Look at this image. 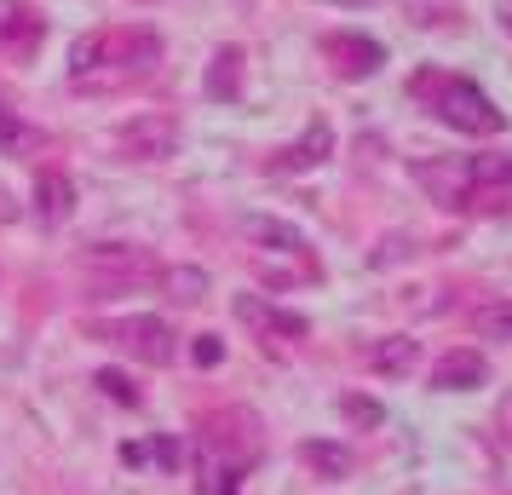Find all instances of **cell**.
I'll use <instances>...</instances> for the list:
<instances>
[{
  "label": "cell",
  "instance_id": "1",
  "mask_svg": "<svg viewBox=\"0 0 512 495\" xmlns=\"http://www.w3.org/2000/svg\"><path fill=\"white\" fill-rule=\"evenodd\" d=\"M420 98H432V110H438L455 133H472V139H495V133H507V116L495 110V98L478 93L472 81H455V75H415L409 81Z\"/></svg>",
  "mask_w": 512,
  "mask_h": 495
},
{
  "label": "cell",
  "instance_id": "2",
  "mask_svg": "<svg viewBox=\"0 0 512 495\" xmlns=\"http://www.w3.org/2000/svg\"><path fill=\"white\" fill-rule=\"evenodd\" d=\"M81 271L93 277L98 300H110V294L144 283V277H156L150 254H144V248H127V242H98L93 254H81Z\"/></svg>",
  "mask_w": 512,
  "mask_h": 495
},
{
  "label": "cell",
  "instance_id": "3",
  "mask_svg": "<svg viewBox=\"0 0 512 495\" xmlns=\"http://www.w3.org/2000/svg\"><path fill=\"white\" fill-rule=\"evenodd\" d=\"M93 340H110L121 346L127 357H139V363H173V329H167L162 317H121V323H93Z\"/></svg>",
  "mask_w": 512,
  "mask_h": 495
},
{
  "label": "cell",
  "instance_id": "4",
  "mask_svg": "<svg viewBox=\"0 0 512 495\" xmlns=\"http://www.w3.org/2000/svg\"><path fill=\"white\" fill-rule=\"evenodd\" d=\"M47 35V18L29 0H0V58H35Z\"/></svg>",
  "mask_w": 512,
  "mask_h": 495
},
{
  "label": "cell",
  "instance_id": "5",
  "mask_svg": "<svg viewBox=\"0 0 512 495\" xmlns=\"http://www.w3.org/2000/svg\"><path fill=\"white\" fill-rule=\"evenodd\" d=\"M116 139H121V150L139 156V162H167V156L179 150V121L173 116H139V121H127Z\"/></svg>",
  "mask_w": 512,
  "mask_h": 495
},
{
  "label": "cell",
  "instance_id": "6",
  "mask_svg": "<svg viewBox=\"0 0 512 495\" xmlns=\"http://www.w3.org/2000/svg\"><path fill=\"white\" fill-rule=\"evenodd\" d=\"M323 52L334 58V70L346 75V81H363V75H374L380 64H386V47H380V41H369V35H346V29L328 35Z\"/></svg>",
  "mask_w": 512,
  "mask_h": 495
},
{
  "label": "cell",
  "instance_id": "7",
  "mask_svg": "<svg viewBox=\"0 0 512 495\" xmlns=\"http://www.w3.org/2000/svg\"><path fill=\"white\" fill-rule=\"evenodd\" d=\"M328 150H334V133H328V121H311V127H305V139L300 144H288V150H277V173H305V167H317L328 156Z\"/></svg>",
  "mask_w": 512,
  "mask_h": 495
},
{
  "label": "cell",
  "instance_id": "8",
  "mask_svg": "<svg viewBox=\"0 0 512 495\" xmlns=\"http://www.w3.org/2000/svg\"><path fill=\"white\" fill-rule=\"evenodd\" d=\"M236 317H242L248 329H259L265 340H277V334H305V317H294V311H271L259 294H242V300H236Z\"/></svg>",
  "mask_w": 512,
  "mask_h": 495
},
{
  "label": "cell",
  "instance_id": "9",
  "mask_svg": "<svg viewBox=\"0 0 512 495\" xmlns=\"http://www.w3.org/2000/svg\"><path fill=\"white\" fill-rule=\"evenodd\" d=\"M35 213H41V225H64L75 213V185L64 173H41L35 179Z\"/></svg>",
  "mask_w": 512,
  "mask_h": 495
},
{
  "label": "cell",
  "instance_id": "10",
  "mask_svg": "<svg viewBox=\"0 0 512 495\" xmlns=\"http://www.w3.org/2000/svg\"><path fill=\"white\" fill-rule=\"evenodd\" d=\"M484 380V357L478 352H449V357H438V369H432V386L438 392H472Z\"/></svg>",
  "mask_w": 512,
  "mask_h": 495
},
{
  "label": "cell",
  "instance_id": "11",
  "mask_svg": "<svg viewBox=\"0 0 512 495\" xmlns=\"http://www.w3.org/2000/svg\"><path fill=\"white\" fill-rule=\"evenodd\" d=\"M41 144H47L41 127H29L12 104H0V156H35Z\"/></svg>",
  "mask_w": 512,
  "mask_h": 495
},
{
  "label": "cell",
  "instance_id": "12",
  "mask_svg": "<svg viewBox=\"0 0 512 495\" xmlns=\"http://www.w3.org/2000/svg\"><path fill=\"white\" fill-rule=\"evenodd\" d=\"M162 288H167V300L196 306V300H208V271L202 265H173V271H162Z\"/></svg>",
  "mask_w": 512,
  "mask_h": 495
},
{
  "label": "cell",
  "instance_id": "13",
  "mask_svg": "<svg viewBox=\"0 0 512 495\" xmlns=\"http://www.w3.org/2000/svg\"><path fill=\"white\" fill-rule=\"evenodd\" d=\"M242 231L254 236V242H265V248H282V254H305V236L294 231V225H282V219H242Z\"/></svg>",
  "mask_w": 512,
  "mask_h": 495
},
{
  "label": "cell",
  "instance_id": "14",
  "mask_svg": "<svg viewBox=\"0 0 512 495\" xmlns=\"http://www.w3.org/2000/svg\"><path fill=\"white\" fill-rule=\"evenodd\" d=\"M369 369H380V375H409V369H415V340H403V334L380 340L369 352Z\"/></svg>",
  "mask_w": 512,
  "mask_h": 495
},
{
  "label": "cell",
  "instance_id": "15",
  "mask_svg": "<svg viewBox=\"0 0 512 495\" xmlns=\"http://www.w3.org/2000/svg\"><path fill=\"white\" fill-rule=\"evenodd\" d=\"M236 64H242V52H236V47L213 52V70H208V98H231V93H236Z\"/></svg>",
  "mask_w": 512,
  "mask_h": 495
},
{
  "label": "cell",
  "instance_id": "16",
  "mask_svg": "<svg viewBox=\"0 0 512 495\" xmlns=\"http://www.w3.org/2000/svg\"><path fill=\"white\" fill-rule=\"evenodd\" d=\"M196 495H236V467H219L213 449H202V478H196Z\"/></svg>",
  "mask_w": 512,
  "mask_h": 495
},
{
  "label": "cell",
  "instance_id": "17",
  "mask_svg": "<svg viewBox=\"0 0 512 495\" xmlns=\"http://www.w3.org/2000/svg\"><path fill=\"white\" fill-rule=\"evenodd\" d=\"M93 386H98V392H104L110 403H121V409H139V386L121 375V369H98Z\"/></svg>",
  "mask_w": 512,
  "mask_h": 495
},
{
  "label": "cell",
  "instance_id": "18",
  "mask_svg": "<svg viewBox=\"0 0 512 495\" xmlns=\"http://www.w3.org/2000/svg\"><path fill=\"white\" fill-rule=\"evenodd\" d=\"M305 461L323 472V478H346L351 472V455L340 444H305Z\"/></svg>",
  "mask_w": 512,
  "mask_h": 495
},
{
  "label": "cell",
  "instance_id": "19",
  "mask_svg": "<svg viewBox=\"0 0 512 495\" xmlns=\"http://www.w3.org/2000/svg\"><path fill=\"white\" fill-rule=\"evenodd\" d=\"M466 179L484 190V185H512V162L501 156H478V162H466Z\"/></svg>",
  "mask_w": 512,
  "mask_h": 495
},
{
  "label": "cell",
  "instance_id": "20",
  "mask_svg": "<svg viewBox=\"0 0 512 495\" xmlns=\"http://www.w3.org/2000/svg\"><path fill=\"white\" fill-rule=\"evenodd\" d=\"M472 323H478L484 340H512V300H507V306H484Z\"/></svg>",
  "mask_w": 512,
  "mask_h": 495
},
{
  "label": "cell",
  "instance_id": "21",
  "mask_svg": "<svg viewBox=\"0 0 512 495\" xmlns=\"http://www.w3.org/2000/svg\"><path fill=\"white\" fill-rule=\"evenodd\" d=\"M190 357H196L202 369H213V363L225 357V346H219V334H196V346H190Z\"/></svg>",
  "mask_w": 512,
  "mask_h": 495
},
{
  "label": "cell",
  "instance_id": "22",
  "mask_svg": "<svg viewBox=\"0 0 512 495\" xmlns=\"http://www.w3.org/2000/svg\"><path fill=\"white\" fill-rule=\"evenodd\" d=\"M346 415H351V421H363V426H374V421H380V409H374L369 398H346Z\"/></svg>",
  "mask_w": 512,
  "mask_h": 495
},
{
  "label": "cell",
  "instance_id": "23",
  "mask_svg": "<svg viewBox=\"0 0 512 495\" xmlns=\"http://www.w3.org/2000/svg\"><path fill=\"white\" fill-rule=\"evenodd\" d=\"M150 449H156V467H162V472H173V467H179V444H173V438H156Z\"/></svg>",
  "mask_w": 512,
  "mask_h": 495
},
{
  "label": "cell",
  "instance_id": "24",
  "mask_svg": "<svg viewBox=\"0 0 512 495\" xmlns=\"http://www.w3.org/2000/svg\"><path fill=\"white\" fill-rule=\"evenodd\" d=\"M501 421H507V432H512V398H507V409H501Z\"/></svg>",
  "mask_w": 512,
  "mask_h": 495
},
{
  "label": "cell",
  "instance_id": "25",
  "mask_svg": "<svg viewBox=\"0 0 512 495\" xmlns=\"http://www.w3.org/2000/svg\"><path fill=\"white\" fill-rule=\"evenodd\" d=\"M340 6H369V0H340Z\"/></svg>",
  "mask_w": 512,
  "mask_h": 495
}]
</instances>
